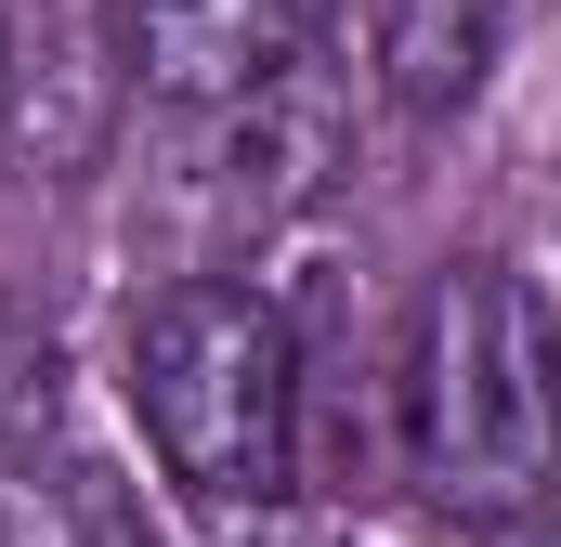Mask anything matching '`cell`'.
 Masks as SVG:
<instances>
[{"label":"cell","instance_id":"obj_6","mask_svg":"<svg viewBox=\"0 0 561 547\" xmlns=\"http://www.w3.org/2000/svg\"><path fill=\"white\" fill-rule=\"evenodd\" d=\"M26 417H53V326L0 300V443H26Z\"/></svg>","mask_w":561,"mask_h":547},{"label":"cell","instance_id":"obj_7","mask_svg":"<svg viewBox=\"0 0 561 547\" xmlns=\"http://www.w3.org/2000/svg\"><path fill=\"white\" fill-rule=\"evenodd\" d=\"M222 547H313V535H300V522H287V509H275V522H236V535H222Z\"/></svg>","mask_w":561,"mask_h":547},{"label":"cell","instance_id":"obj_2","mask_svg":"<svg viewBox=\"0 0 561 547\" xmlns=\"http://www.w3.org/2000/svg\"><path fill=\"white\" fill-rule=\"evenodd\" d=\"M131 417L196 509L275 522L287 469H300V339H287V313L249 274H170L131 313Z\"/></svg>","mask_w":561,"mask_h":547},{"label":"cell","instance_id":"obj_3","mask_svg":"<svg viewBox=\"0 0 561 547\" xmlns=\"http://www.w3.org/2000/svg\"><path fill=\"white\" fill-rule=\"evenodd\" d=\"M313 26H327V0H118L131 79L157 105H196V118H222L262 79H287L313 53Z\"/></svg>","mask_w":561,"mask_h":547},{"label":"cell","instance_id":"obj_4","mask_svg":"<svg viewBox=\"0 0 561 547\" xmlns=\"http://www.w3.org/2000/svg\"><path fill=\"white\" fill-rule=\"evenodd\" d=\"M496 39H510V0H366V79L405 118H457L496 79Z\"/></svg>","mask_w":561,"mask_h":547},{"label":"cell","instance_id":"obj_1","mask_svg":"<svg viewBox=\"0 0 561 547\" xmlns=\"http://www.w3.org/2000/svg\"><path fill=\"white\" fill-rule=\"evenodd\" d=\"M392 417H405V482L444 522H536L561 496V313L523 261H444L419 287L405 365H392Z\"/></svg>","mask_w":561,"mask_h":547},{"label":"cell","instance_id":"obj_5","mask_svg":"<svg viewBox=\"0 0 561 547\" xmlns=\"http://www.w3.org/2000/svg\"><path fill=\"white\" fill-rule=\"evenodd\" d=\"M0 547H157V522L105 456L0 443Z\"/></svg>","mask_w":561,"mask_h":547}]
</instances>
